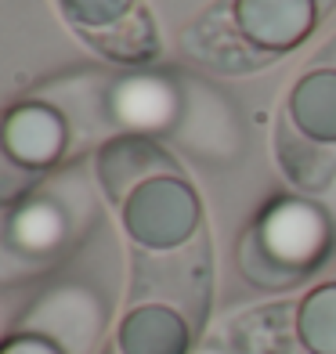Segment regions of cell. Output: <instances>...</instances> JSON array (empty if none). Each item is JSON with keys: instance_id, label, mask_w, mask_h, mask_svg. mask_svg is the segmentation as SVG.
<instances>
[{"instance_id": "1", "label": "cell", "mask_w": 336, "mask_h": 354, "mask_svg": "<svg viewBox=\"0 0 336 354\" xmlns=\"http://www.w3.org/2000/svg\"><path fill=\"white\" fill-rule=\"evenodd\" d=\"M253 235H261L264 257L275 261V268L290 271V279H304V271H311L322 261V253L333 243L326 214L293 199H282L279 206H271Z\"/></svg>"}, {"instance_id": "2", "label": "cell", "mask_w": 336, "mask_h": 354, "mask_svg": "<svg viewBox=\"0 0 336 354\" xmlns=\"http://www.w3.org/2000/svg\"><path fill=\"white\" fill-rule=\"evenodd\" d=\"M109 109L112 120L127 131L156 134L167 131L178 116V87H174V80L156 73H131L112 84Z\"/></svg>"}, {"instance_id": "3", "label": "cell", "mask_w": 336, "mask_h": 354, "mask_svg": "<svg viewBox=\"0 0 336 354\" xmlns=\"http://www.w3.org/2000/svg\"><path fill=\"white\" fill-rule=\"evenodd\" d=\"M293 308L279 304V308L253 311L235 322V347L239 354H304L293 340Z\"/></svg>"}, {"instance_id": "4", "label": "cell", "mask_w": 336, "mask_h": 354, "mask_svg": "<svg viewBox=\"0 0 336 354\" xmlns=\"http://www.w3.org/2000/svg\"><path fill=\"white\" fill-rule=\"evenodd\" d=\"M8 239L19 253H55V250H62V239H66L62 210L47 199L26 203L22 210L11 217Z\"/></svg>"}, {"instance_id": "5", "label": "cell", "mask_w": 336, "mask_h": 354, "mask_svg": "<svg viewBox=\"0 0 336 354\" xmlns=\"http://www.w3.org/2000/svg\"><path fill=\"white\" fill-rule=\"evenodd\" d=\"M199 354H224V351H217V347H206V351H199Z\"/></svg>"}]
</instances>
